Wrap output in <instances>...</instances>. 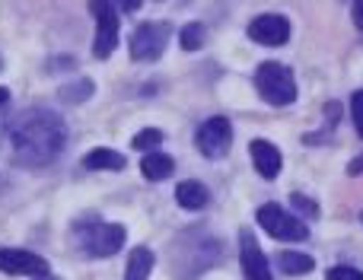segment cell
Wrapping results in <instances>:
<instances>
[{
	"instance_id": "cell-14",
	"label": "cell",
	"mask_w": 363,
	"mask_h": 280,
	"mask_svg": "<svg viewBox=\"0 0 363 280\" xmlns=\"http://www.w3.org/2000/svg\"><path fill=\"white\" fill-rule=\"evenodd\" d=\"M176 201L185 211H204L211 204V191H207L201 181H182L176 188Z\"/></svg>"
},
{
	"instance_id": "cell-11",
	"label": "cell",
	"mask_w": 363,
	"mask_h": 280,
	"mask_svg": "<svg viewBox=\"0 0 363 280\" xmlns=\"http://www.w3.org/2000/svg\"><path fill=\"white\" fill-rule=\"evenodd\" d=\"M0 271H4V274L42 277V274H48V262L26 249H0Z\"/></svg>"
},
{
	"instance_id": "cell-3",
	"label": "cell",
	"mask_w": 363,
	"mask_h": 280,
	"mask_svg": "<svg viewBox=\"0 0 363 280\" xmlns=\"http://www.w3.org/2000/svg\"><path fill=\"white\" fill-rule=\"evenodd\" d=\"M213 236H207L204 230H188L185 233V242H179L176 239V258H172V274H176L179 280H191V277H198L201 271H207L204 264L198 262V255H204V258H211L213 264H217V258H220V245H213V249H204L201 252V245H207Z\"/></svg>"
},
{
	"instance_id": "cell-28",
	"label": "cell",
	"mask_w": 363,
	"mask_h": 280,
	"mask_svg": "<svg viewBox=\"0 0 363 280\" xmlns=\"http://www.w3.org/2000/svg\"><path fill=\"white\" fill-rule=\"evenodd\" d=\"M35 280H57V277H51V274H42V277H35Z\"/></svg>"
},
{
	"instance_id": "cell-7",
	"label": "cell",
	"mask_w": 363,
	"mask_h": 280,
	"mask_svg": "<svg viewBox=\"0 0 363 280\" xmlns=\"http://www.w3.org/2000/svg\"><path fill=\"white\" fill-rule=\"evenodd\" d=\"M169 23H140L131 35V57L134 61H160L169 45Z\"/></svg>"
},
{
	"instance_id": "cell-1",
	"label": "cell",
	"mask_w": 363,
	"mask_h": 280,
	"mask_svg": "<svg viewBox=\"0 0 363 280\" xmlns=\"http://www.w3.org/2000/svg\"><path fill=\"white\" fill-rule=\"evenodd\" d=\"M67 140V128L48 108H29V112L16 115L10 125V147L13 162L26 169H42L55 162Z\"/></svg>"
},
{
	"instance_id": "cell-16",
	"label": "cell",
	"mask_w": 363,
	"mask_h": 280,
	"mask_svg": "<svg viewBox=\"0 0 363 280\" xmlns=\"http://www.w3.org/2000/svg\"><path fill=\"white\" fill-rule=\"evenodd\" d=\"M153 271V252L150 249H134L131 258H128V271H125V280H147Z\"/></svg>"
},
{
	"instance_id": "cell-12",
	"label": "cell",
	"mask_w": 363,
	"mask_h": 280,
	"mask_svg": "<svg viewBox=\"0 0 363 280\" xmlns=\"http://www.w3.org/2000/svg\"><path fill=\"white\" fill-rule=\"evenodd\" d=\"M249 153H252V162H255V172L262 175V179H277L284 159H281V150H277L274 143L271 140H252Z\"/></svg>"
},
{
	"instance_id": "cell-22",
	"label": "cell",
	"mask_w": 363,
	"mask_h": 280,
	"mask_svg": "<svg viewBox=\"0 0 363 280\" xmlns=\"http://www.w3.org/2000/svg\"><path fill=\"white\" fill-rule=\"evenodd\" d=\"M351 115H354V128H357V134L363 138V89L351 96Z\"/></svg>"
},
{
	"instance_id": "cell-27",
	"label": "cell",
	"mask_w": 363,
	"mask_h": 280,
	"mask_svg": "<svg viewBox=\"0 0 363 280\" xmlns=\"http://www.w3.org/2000/svg\"><path fill=\"white\" fill-rule=\"evenodd\" d=\"M6 102H10V89L0 86V106H6Z\"/></svg>"
},
{
	"instance_id": "cell-10",
	"label": "cell",
	"mask_w": 363,
	"mask_h": 280,
	"mask_svg": "<svg viewBox=\"0 0 363 280\" xmlns=\"http://www.w3.org/2000/svg\"><path fill=\"white\" fill-rule=\"evenodd\" d=\"M239 264H242L245 280H271V264L249 230L239 233Z\"/></svg>"
},
{
	"instance_id": "cell-2",
	"label": "cell",
	"mask_w": 363,
	"mask_h": 280,
	"mask_svg": "<svg viewBox=\"0 0 363 280\" xmlns=\"http://www.w3.org/2000/svg\"><path fill=\"white\" fill-rule=\"evenodd\" d=\"M255 89L264 102H271V106H277V108L296 102V80L287 64L264 61L262 67L255 70Z\"/></svg>"
},
{
	"instance_id": "cell-20",
	"label": "cell",
	"mask_w": 363,
	"mask_h": 280,
	"mask_svg": "<svg viewBox=\"0 0 363 280\" xmlns=\"http://www.w3.org/2000/svg\"><path fill=\"white\" fill-rule=\"evenodd\" d=\"M160 143H163V131H157V128H144L140 134H134L131 147H134V150H144V153H150V150H157Z\"/></svg>"
},
{
	"instance_id": "cell-9",
	"label": "cell",
	"mask_w": 363,
	"mask_h": 280,
	"mask_svg": "<svg viewBox=\"0 0 363 280\" xmlns=\"http://www.w3.org/2000/svg\"><path fill=\"white\" fill-rule=\"evenodd\" d=\"M249 38L258 45H268V48H277L290 38V19L281 16V13H264V16H255L249 23Z\"/></svg>"
},
{
	"instance_id": "cell-8",
	"label": "cell",
	"mask_w": 363,
	"mask_h": 280,
	"mask_svg": "<svg viewBox=\"0 0 363 280\" xmlns=\"http://www.w3.org/2000/svg\"><path fill=\"white\" fill-rule=\"evenodd\" d=\"M198 150L207 156V159H217V156H226L233 147V125L217 115V118H207L204 125L198 128Z\"/></svg>"
},
{
	"instance_id": "cell-15",
	"label": "cell",
	"mask_w": 363,
	"mask_h": 280,
	"mask_svg": "<svg viewBox=\"0 0 363 280\" xmlns=\"http://www.w3.org/2000/svg\"><path fill=\"white\" fill-rule=\"evenodd\" d=\"M83 166L93 169V172H99V169H112V172H118V169H125V156L115 153V150H108V147H96L83 156Z\"/></svg>"
},
{
	"instance_id": "cell-23",
	"label": "cell",
	"mask_w": 363,
	"mask_h": 280,
	"mask_svg": "<svg viewBox=\"0 0 363 280\" xmlns=\"http://www.w3.org/2000/svg\"><path fill=\"white\" fill-rule=\"evenodd\" d=\"M325 277H328V280H363V271L347 268V264H338V268H332Z\"/></svg>"
},
{
	"instance_id": "cell-19",
	"label": "cell",
	"mask_w": 363,
	"mask_h": 280,
	"mask_svg": "<svg viewBox=\"0 0 363 280\" xmlns=\"http://www.w3.org/2000/svg\"><path fill=\"white\" fill-rule=\"evenodd\" d=\"M204 38H207L204 26H201V23H188L185 29H182V48H185V51H198L201 45H204Z\"/></svg>"
},
{
	"instance_id": "cell-13",
	"label": "cell",
	"mask_w": 363,
	"mask_h": 280,
	"mask_svg": "<svg viewBox=\"0 0 363 280\" xmlns=\"http://www.w3.org/2000/svg\"><path fill=\"white\" fill-rule=\"evenodd\" d=\"M172 169H176V162H172L169 153H160V150H150V153L140 159V172L147 175L150 181H163L172 175Z\"/></svg>"
},
{
	"instance_id": "cell-29",
	"label": "cell",
	"mask_w": 363,
	"mask_h": 280,
	"mask_svg": "<svg viewBox=\"0 0 363 280\" xmlns=\"http://www.w3.org/2000/svg\"><path fill=\"white\" fill-rule=\"evenodd\" d=\"M360 223H363V213H360Z\"/></svg>"
},
{
	"instance_id": "cell-26",
	"label": "cell",
	"mask_w": 363,
	"mask_h": 280,
	"mask_svg": "<svg viewBox=\"0 0 363 280\" xmlns=\"http://www.w3.org/2000/svg\"><path fill=\"white\" fill-rule=\"evenodd\" d=\"M360 172H363V153L351 162V166H347V175H360Z\"/></svg>"
},
{
	"instance_id": "cell-25",
	"label": "cell",
	"mask_w": 363,
	"mask_h": 280,
	"mask_svg": "<svg viewBox=\"0 0 363 280\" xmlns=\"http://www.w3.org/2000/svg\"><path fill=\"white\" fill-rule=\"evenodd\" d=\"M115 6H121L125 13H134V10H140V0H115Z\"/></svg>"
},
{
	"instance_id": "cell-6",
	"label": "cell",
	"mask_w": 363,
	"mask_h": 280,
	"mask_svg": "<svg viewBox=\"0 0 363 280\" xmlns=\"http://www.w3.org/2000/svg\"><path fill=\"white\" fill-rule=\"evenodd\" d=\"M258 223H262V230H268L271 239H281V242H306L309 239V230L303 220H296L294 213H287L284 207L277 204H264L258 207Z\"/></svg>"
},
{
	"instance_id": "cell-18",
	"label": "cell",
	"mask_w": 363,
	"mask_h": 280,
	"mask_svg": "<svg viewBox=\"0 0 363 280\" xmlns=\"http://www.w3.org/2000/svg\"><path fill=\"white\" fill-rule=\"evenodd\" d=\"M93 80H83V77H80V80H74V83H67V86H61V93H57V96H61V99L64 102H86L89 99V96H93Z\"/></svg>"
},
{
	"instance_id": "cell-4",
	"label": "cell",
	"mask_w": 363,
	"mask_h": 280,
	"mask_svg": "<svg viewBox=\"0 0 363 280\" xmlns=\"http://www.w3.org/2000/svg\"><path fill=\"white\" fill-rule=\"evenodd\" d=\"M128 230L121 223H89L77 226V245L89 258H112L125 245Z\"/></svg>"
},
{
	"instance_id": "cell-5",
	"label": "cell",
	"mask_w": 363,
	"mask_h": 280,
	"mask_svg": "<svg viewBox=\"0 0 363 280\" xmlns=\"http://www.w3.org/2000/svg\"><path fill=\"white\" fill-rule=\"evenodd\" d=\"M89 10H93V19H96L93 55L99 57V61H106V57L115 51V45H118V35H121L118 6H115V0H89Z\"/></svg>"
},
{
	"instance_id": "cell-21",
	"label": "cell",
	"mask_w": 363,
	"mask_h": 280,
	"mask_svg": "<svg viewBox=\"0 0 363 280\" xmlns=\"http://www.w3.org/2000/svg\"><path fill=\"white\" fill-rule=\"evenodd\" d=\"M290 204H294L296 211H300L303 217H309V220L319 217V207H315V201L306 198V194H296V191H294V194H290Z\"/></svg>"
},
{
	"instance_id": "cell-24",
	"label": "cell",
	"mask_w": 363,
	"mask_h": 280,
	"mask_svg": "<svg viewBox=\"0 0 363 280\" xmlns=\"http://www.w3.org/2000/svg\"><path fill=\"white\" fill-rule=\"evenodd\" d=\"M351 16H354V26L363 32V0H354L351 4Z\"/></svg>"
},
{
	"instance_id": "cell-17",
	"label": "cell",
	"mask_w": 363,
	"mask_h": 280,
	"mask_svg": "<svg viewBox=\"0 0 363 280\" xmlns=\"http://www.w3.org/2000/svg\"><path fill=\"white\" fill-rule=\"evenodd\" d=\"M315 268V262L303 252H284L281 255V271L284 274H309Z\"/></svg>"
}]
</instances>
